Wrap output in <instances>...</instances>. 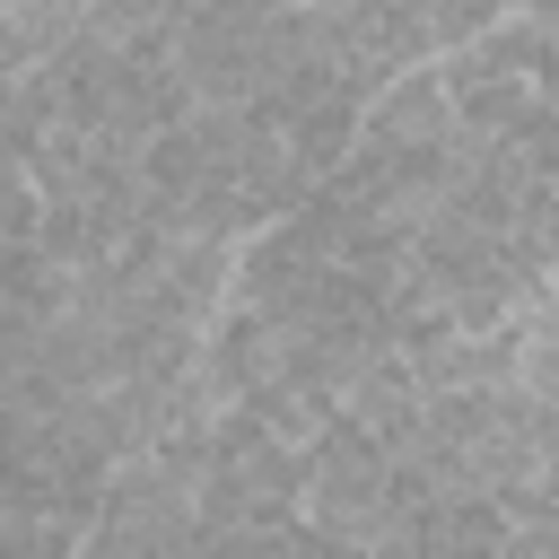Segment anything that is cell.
<instances>
[{
  "mask_svg": "<svg viewBox=\"0 0 559 559\" xmlns=\"http://www.w3.org/2000/svg\"><path fill=\"white\" fill-rule=\"evenodd\" d=\"M288 515H306V445L271 437L245 402L218 411L210 480H201V524H288Z\"/></svg>",
  "mask_w": 559,
  "mask_h": 559,
  "instance_id": "obj_1",
  "label": "cell"
},
{
  "mask_svg": "<svg viewBox=\"0 0 559 559\" xmlns=\"http://www.w3.org/2000/svg\"><path fill=\"white\" fill-rule=\"evenodd\" d=\"M384 507H393V445L367 428V419H332L314 445H306V515L349 533L358 550L384 542Z\"/></svg>",
  "mask_w": 559,
  "mask_h": 559,
  "instance_id": "obj_2",
  "label": "cell"
},
{
  "mask_svg": "<svg viewBox=\"0 0 559 559\" xmlns=\"http://www.w3.org/2000/svg\"><path fill=\"white\" fill-rule=\"evenodd\" d=\"M201 533V489L166 472L157 454H131L105 489V515L87 533V559H183Z\"/></svg>",
  "mask_w": 559,
  "mask_h": 559,
  "instance_id": "obj_3",
  "label": "cell"
},
{
  "mask_svg": "<svg viewBox=\"0 0 559 559\" xmlns=\"http://www.w3.org/2000/svg\"><path fill=\"white\" fill-rule=\"evenodd\" d=\"M271 26H280V0H201L192 9L175 61L201 87V105H253V87L271 79Z\"/></svg>",
  "mask_w": 559,
  "mask_h": 559,
  "instance_id": "obj_4",
  "label": "cell"
},
{
  "mask_svg": "<svg viewBox=\"0 0 559 559\" xmlns=\"http://www.w3.org/2000/svg\"><path fill=\"white\" fill-rule=\"evenodd\" d=\"M437 70H445L454 122H463L472 140H507V131L542 105V87H533V79H498V70H480V52H445Z\"/></svg>",
  "mask_w": 559,
  "mask_h": 559,
  "instance_id": "obj_5",
  "label": "cell"
},
{
  "mask_svg": "<svg viewBox=\"0 0 559 559\" xmlns=\"http://www.w3.org/2000/svg\"><path fill=\"white\" fill-rule=\"evenodd\" d=\"M341 26H349V44H358L367 61H384V70H428V61H437V35H428V9H419V0H349Z\"/></svg>",
  "mask_w": 559,
  "mask_h": 559,
  "instance_id": "obj_6",
  "label": "cell"
},
{
  "mask_svg": "<svg viewBox=\"0 0 559 559\" xmlns=\"http://www.w3.org/2000/svg\"><path fill=\"white\" fill-rule=\"evenodd\" d=\"M367 131H376V140H454L463 122H454L445 70H437V61H428V70H402V79L367 105Z\"/></svg>",
  "mask_w": 559,
  "mask_h": 559,
  "instance_id": "obj_7",
  "label": "cell"
},
{
  "mask_svg": "<svg viewBox=\"0 0 559 559\" xmlns=\"http://www.w3.org/2000/svg\"><path fill=\"white\" fill-rule=\"evenodd\" d=\"M428 9V35H437V61L445 52H472L498 17H515V0H419Z\"/></svg>",
  "mask_w": 559,
  "mask_h": 559,
  "instance_id": "obj_8",
  "label": "cell"
},
{
  "mask_svg": "<svg viewBox=\"0 0 559 559\" xmlns=\"http://www.w3.org/2000/svg\"><path fill=\"white\" fill-rule=\"evenodd\" d=\"M87 533L61 515H0V559H79Z\"/></svg>",
  "mask_w": 559,
  "mask_h": 559,
  "instance_id": "obj_9",
  "label": "cell"
},
{
  "mask_svg": "<svg viewBox=\"0 0 559 559\" xmlns=\"http://www.w3.org/2000/svg\"><path fill=\"white\" fill-rule=\"evenodd\" d=\"M288 559H367V550H358L349 533H332V524H314V515H306V524H297V542H288Z\"/></svg>",
  "mask_w": 559,
  "mask_h": 559,
  "instance_id": "obj_10",
  "label": "cell"
},
{
  "mask_svg": "<svg viewBox=\"0 0 559 559\" xmlns=\"http://www.w3.org/2000/svg\"><path fill=\"white\" fill-rule=\"evenodd\" d=\"M515 9H524V0H515Z\"/></svg>",
  "mask_w": 559,
  "mask_h": 559,
  "instance_id": "obj_11",
  "label": "cell"
}]
</instances>
